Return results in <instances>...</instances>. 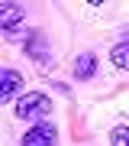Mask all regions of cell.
<instances>
[{"mask_svg":"<svg viewBox=\"0 0 129 146\" xmlns=\"http://www.w3.org/2000/svg\"><path fill=\"white\" fill-rule=\"evenodd\" d=\"M52 110V101L48 94H23V98H16V117L20 120H39L42 114H48Z\"/></svg>","mask_w":129,"mask_h":146,"instance_id":"cell-1","label":"cell"},{"mask_svg":"<svg viewBox=\"0 0 129 146\" xmlns=\"http://www.w3.org/2000/svg\"><path fill=\"white\" fill-rule=\"evenodd\" d=\"M20 146H58V130H55V123L42 120V123L29 127V130L23 133Z\"/></svg>","mask_w":129,"mask_h":146,"instance_id":"cell-2","label":"cell"},{"mask_svg":"<svg viewBox=\"0 0 129 146\" xmlns=\"http://www.w3.org/2000/svg\"><path fill=\"white\" fill-rule=\"evenodd\" d=\"M20 88H23V75L13 72V68H0V101L10 104L16 94H20Z\"/></svg>","mask_w":129,"mask_h":146,"instance_id":"cell-3","label":"cell"},{"mask_svg":"<svg viewBox=\"0 0 129 146\" xmlns=\"http://www.w3.org/2000/svg\"><path fill=\"white\" fill-rule=\"evenodd\" d=\"M94 72H97V58H94L90 52H81L74 58V78L87 81V78H94Z\"/></svg>","mask_w":129,"mask_h":146,"instance_id":"cell-4","label":"cell"},{"mask_svg":"<svg viewBox=\"0 0 129 146\" xmlns=\"http://www.w3.org/2000/svg\"><path fill=\"white\" fill-rule=\"evenodd\" d=\"M26 52H29L32 58H42V65L45 68H52V55H48V46H45V39L39 36H29V42H26Z\"/></svg>","mask_w":129,"mask_h":146,"instance_id":"cell-5","label":"cell"},{"mask_svg":"<svg viewBox=\"0 0 129 146\" xmlns=\"http://www.w3.org/2000/svg\"><path fill=\"white\" fill-rule=\"evenodd\" d=\"M0 13H3V16H0V26H3L7 33L16 29V26L23 23V7H16V3H3V7H0Z\"/></svg>","mask_w":129,"mask_h":146,"instance_id":"cell-6","label":"cell"},{"mask_svg":"<svg viewBox=\"0 0 129 146\" xmlns=\"http://www.w3.org/2000/svg\"><path fill=\"white\" fill-rule=\"evenodd\" d=\"M110 62L116 68H123V72H129V42H119L113 52H110Z\"/></svg>","mask_w":129,"mask_h":146,"instance_id":"cell-7","label":"cell"},{"mask_svg":"<svg viewBox=\"0 0 129 146\" xmlns=\"http://www.w3.org/2000/svg\"><path fill=\"white\" fill-rule=\"evenodd\" d=\"M110 143H113V146H129V127H113Z\"/></svg>","mask_w":129,"mask_h":146,"instance_id":"cell-8","label":"cell"}]
</instances>
